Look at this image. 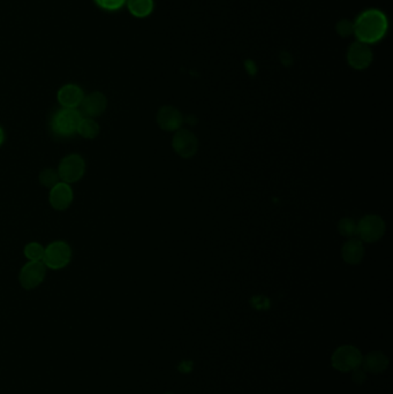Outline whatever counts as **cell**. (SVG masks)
Instances as JSON below:
<instances>
[{"instance_id": "obj_14", "label": "cell", "mask_w": 393, "mask_h": 394, "mask_svg": "<svg viewBox=\"0 0 393 394\" xmlns=\"http://www.w3.org/2000/svg\"><path fill=\"white\" fill-rule=\"evenodd\" d=\"M361 366H363V370L368 373H382L389 366V359L381 351H374L362 359Z\"/></svg>"}, {"instance_id": "obj_23", "label": "cell", "mask_w": 393, "mask_h": 394, "mask_svg": "<svg viewBox=\"0 0 393 394\" xmlns=\"http://www.w3.org/2000/svg\"><path fill=\"white\" fill-rule=\"evenodd\" d=\"M360 368H361V366H360ZM360 368L352 371V373H353V380H354L355 383L358 384L363 383L365 378H367L365 375V370L360 369Z\"/></svg>"}, {"instance_id": "obj_17", "label": "cell", "mask_w": 393, "mask_h": 394, "mask_svg": "<svg viewBox=\"0 0 393 394\" xmlns=\"http://www.w3.org/2000/svg\"><path fill=\"white\" fill-rule=\"evenodd\" d=\"M77 134L85 138H95L99 134V123L90 118L82 116L81 121L77 126Z\"/></svg>"}, {"instance_id": "obj_7", "label": "cell", "mask_w": 393, "mask_h": 394, "mask_svg": "<svg viewBox=\"0 0 393 394\" xmlns=\"http://www.w3.org/2000/svg\"><path fill=\"white\" fill-rule=\"evenodd\" d=\"M46 275V267L43 265V262H28L21 269L19 280L23 289L30 291L42 284Z\"/></svg>"}, {"instance_id": "obj_22", "label": "cell", "mask_w": 393, "mask_h": 394, "mask_svg": "<svg viewBox=\"0 0 393 394\" xmlns=\"http://www.w3.org/2000/svg\"><path fill=\"white\" fill-rule=\"evenodd\" d=\"M336 32L341 37L354 35V22L350 20H341L336 25Z\"/></svg>"}, {"instance_id": "obj_21", "label": "cell", "mask_w": 393, "mask_h": 394, "mask_svg": "<svg viewBox=\"0 0 393 394\" xmlns=\"http://www.w3.org/2000/svg\"><path fill=\"white\" fill-rule=\"evenodd\" d=\"M356 226L358 222H355L352 218H343L338 224V229L341 236L352 238L356 234Z\"/></svg>"}, {"instance_id": "obj_19", "label": "cell", "mask_w": 393, "mask_h": 394, "mask_svg": "<svg viewBox=\"0 0 393 394\" xmlns=\"http://www.w3.org/2000/svg\"><path fill=\"white\" fill-rule=\"evenodd\" d=\"M39 180L42 186L49 188V189H51L53 186H56L57 183H60L58 171L53 169H43L42 172L39 173Z\"/></svg>"}, {"instance_id": "obj_20", "label": "cell", "mask_w": 393, "mask_h": 394, "mask_svg": "<svg viewBox=\"0 0 393 394\" xmlns=\"http://www.w3.org/2000/svg\"><path fill=\"white\" fill-rule=\"evenodd\" d=\"M127 0H94L101 10L106 12H118L126 6Z\"/></svg>"}, {"instance_id": "obj_12", "label": "cell", "mask_w": 393, "mask_h": 394, "mask_svg": "<svg viewBox=\"0 0 393 394\" xmlns=\"http://www.w3.org/2000/svg\"><path fill=\"white\" fill-rule=\"evenodd\" d=\"M73 197L72 187L68 183H63V181L57 183L56 186H53L50 189V205L58 211L66 210L72 205Z\"/></svg>"}, {"instance_id": "obj_1", "label": "cell", "mask_w": 393, "mask_h": 394, "mask_svg": "<svg viewBox=\"0 0 393 394\" xmlns=\"http://www.w3.org/2000/svg\"><path fill=\"white\" fill-rule=\"evenodd\" d=\"M389 28L386 15L379 10H367L362 12L354 21V36L358 42L375 44L384 39Z\"/></svg>"}, {"instance_id": "obj_2", "label": "cell", "mask_w": 393, "mask_h": 394, "mask_svg": "<svg viewBox=\"0 0 393 394\" xmlns=\"http://www.w3.org/2000/svg\"><path fill=\"white\" fill-rule=\"evenodd\" d=\"M81 119L82 114L79 110L61 107L53 113L50 120V128L57 138H70L77 134V126Z\"/></svg>"}, {"instance_id": "obj_15", "label": "cell", "mask_w": 393, "mask_h": 394, "mask_svg": "<svg viewBox=\"0 0 393 394\" xmlns=\"http://www.w3.org/2000/svg\"><path fill=\"white\" fill-rule=\"evenodd\" d=\"M341 256L348 265H359L365 257V247L361 240L352 239L345 243Z\"/></svg>"}, {"instance_id": "obj_24", "label": "cell", "mask_w": 393, "mask_h": 394, "mask_svg": "<svg viewBox=\"0 0 393 394\" xmlns=\"http://www.w3.org/2000/svg\"><path fill=\"white\" fill-rule=\"evenodd\" d=\"M4 140H5L4 130H3V128L0 127V145L4 143Z\"/></svg>"}, {"instance_id": "obj_5", "label": "cell", "mask_w": 393, "mask_h": 394, "mask_svg": "<svg viewBox=\"0 0 393 394\" xmlns=\"http://www.w3.org/2000/svg\"><path fill=\"white\" fill-rule=\"evenodd\" d=\"M57 171L59 174L60 181L68 183V185L77 183L82 179V176H85V159L77 154L66 156L61 159Z\"/></svg>"}, {"instance_id": "obj_13", "label": "cell", "mask_w": 393, "mask_h": 394, "mask_svg": "<svg viewBox=\"0 0 393 394\" xmlns=\"http://www.w3.org/2000/svg\"><path fill=\"white\" fill-rule=\"evenodd\" d=\"M157 123L163 130L177 132L183 126V114L173 106H163L157 112Z\"/></svg>"}, {"instance_id": "obj_10", "label": "cell", "mask_w": 393, "mask_h": 394, "mask_svg": "<svg viewBox=\"0 0 393 394\" xmlns=\"http://www.w3.org/2000/svg\"><path fill=\"white\" fill-rule=\"evenodd\" d=\"M108 106V99L102 92H95L85 96L80 105V112L82 116L95 119L105 111Z\"/></svg>"}, {"instance_id": "obj_8", "label": "cell", "mask_w": 393, "mask_h": 394, "mask_svg": "<svg viewBox=\"0 0 393 394\" xmlns=\"http://www.w3.org/2000/svg\"><path fill=\"white\" fill-rule=\"evenodd\" d=\"M374 54L368 44L355 42L347 50V63L356 71H363L372 65Z\"/></svg>"}, {"instance_id": "obj_9", "label": "cell", "mask_w": 393, "mask_h": 394, "mask_svg": "<svg viewBox=\"0 0 393 394\" xmlns=\"http://www.w3.org/2000/svg\"><path fill=\"white\" fill-rule=\"evenodd\" d=\"M172 147L180 157L190 158L197 152L199 141L192 132L180 128L173 136Z\"/></svg>"}, {"instance_id": "obj_6", "label": "cell", "mask_w": 393, "mask_h": 394, "mask_svg": "<svg viewBox=\"0 0 393 394\" xmlns=\"http://www.w3.org/2000/svg\"><path fill=\"white\" fill-rule=\"evenodd\" d=\"M385 233V222L379 216L367 215L358 222L356 234L361 241L376 242Z\"/></svg>"}, {"instance_id": "obj_3", "label": "cell", "mask_w": 393, "mask_h": 394, "mask_svg": "<svg viewBox=\"0 0 393 394\" xmlns=\"http://www.w3.org/2000/svg\"><path fill=\"white\" fill-rule=\"evenodd\" d=\"M363 355L355 346L344 345L338 347L332 354L331 363L334 369L341 373H350L358 369L362 364Z\"/></svg>"}, {"instance_id": "obj_11", "label": "cell", "mask_w": 393, "mask_h": 394, "mask_svg": "<svg viewBox=\"0 0 393 394\" xmlns=\"http://www.w3.org/2000/svg\"><path fill=\"white\" fill-rule=\"evenodd\" d=\"M85 98V92L81 87L74 83H67L58 90L57 99L61 107L65 109H77Z\"/></svg>"}, {"instance_id": "obj_4", "label": "cell", "mask_w": 393, "mask_h": 394, "mask_svg": "<svg viewBox=\"0 0 393 394\" xmlns=\"http://www.w3.org/2000/svg\"><path fill=\"white\" fill-rule=\"evenodd\" d=\"M72 258V249L65 241H54L46 247L43 257V265L52 270L65 268Z\"/></svg>"}, {"instance_id": "obj_18", "label": "cell", "mask_w": 393, "mask_h": 394, "mask_svg": "<svg viewBox=\"0 0 393 394\" xmlns=\"http://www.w3.org/2000/svg\"><path fill=\"white\" fill-rule=\"evenodd\" d=\"M46 248L39 242H30L25 247V256L29 262H42Z\"/></svg>"}, {"instance_id": "obj_25", "label": "cell", "mask_w": 393, "mask_h": 394, "mask_svg": "<svg viewBox=\"0 0 393 394\" xmlns=\"http://www.w3.org/2000/svg\"><path fill=\"white\" fill-rule=\"evenodd\" d=\"M164 394H174V393H172V392H168V393H164Z\"/></svg>"}, {"instance_id": "obj_16", "label": "cell", "mask_w": 393, "mask_h": 394, "mask_svg": "<svg viewBox=\"0 0 393 394\" xmlns=\"http://www.w3.org/2000/svg\"><path fill=\"white\" fill-rule=\"evenodd\" d=\"M126 8L134 18L145 19L154 12V0H127Z\"/></svg>"}]
</instances>
